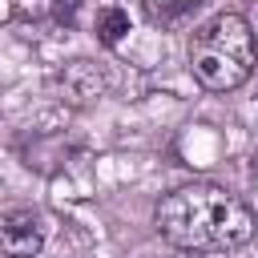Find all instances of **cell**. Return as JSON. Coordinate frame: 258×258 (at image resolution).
<instances>
[{"mask_svg": "<svg viewBox=\"0 0 258 258\" xmlns=\"http://www.w3.org/2000/svg\"><path fill=\"white\" fill-rule=\"evenodd\" d=\"M153 226L181 254H230L254 238L258 218L234 189L218 181H185L157 198Z\"/></svg>", "mask_w": 258, "mask_h": 258, "instance_id": "cell-1", "label": "cell"}, {"mask_svg": "<svg viewBox=\"0 0 258 258\" xmlns=\"http://www.w3.org/2000/svg\"><path fill=\"white\" fill-rule=\"evenodd\" d=\"M185 60L206 93H234L254 77L258 36L242 12H218L194 28L185 44Z\"/></svg>", "mask_w": 258, "mask_h": 258, "instance_id": "cell-2", "label": "cell"}, {"mask_svg": "<svg viewBox=\"0 0 258 258\" xmlns=\"http://www.w3.org/2000/svg\"><path fill=\"white\" fill-rule=\"evenodd\" d=\"M44 214L32 206H16L0 214V250L8 258H40L44 250Z\"/></svg>", "mask_w": 258, "mask_h": 258, "instance_id": "cell-3", "label": "cell"}, {"mask_svg": "<svg viewBox=\"0 0 258 258\" xmlns=\"http://www.w3.org/2000/svg\"><path fill=\"white\" fill-rule=\"evenodd\" d=\"M60 85H64L77 101H89V97H97V93L105 89V77H101L89 60H73V64L60 73Z\"/></svg>", "mask_w": 258, "mask_h": 258, "instance_id": "cell-4", "label": "cell"}, {"mask_svg": "<svg viewBox=\"0 0 258 258\" xmlns=\"http://www.w3.org/2000/svg\"><path fill=\"white\" fill-rule=\"evenodd\" d=\"M93 32H97V40H101L105 48H117V44L129 36V12H125L121 4H105V8L97 12Z\"/></svg>", "mask_w": 258, "mask_h": 258, "instance_id": "cell-5", "label": "cell"}, {"mask_svg": "<svg viewBox=\"0 0 258 258\" xmlns=\"http://www.w3.org/2000/svg\"><path fill=\"white\" fill-rule=\"evenodd\" d=\"M202 0H141V8H145V16L153 20V24H173V20H181L189 8H198Z\"/></svg>", "mask_w": 258, "mask_h": 258, "instance_id": "cell-6", "label": "cell"}, {"mask_svg": "<svg viewBox=\"0 0 258 258\" xmlns=\"http://www.w3.org/2000/svg\"><path fill=\"white\" fill-rule=\"evenodd\" d=\"M77 8H81V0H52V20L73 28L77 24Z\"/></svg>", "mask_w": 258, "mask_h": 258, "instance_id": "cell-7", "label": "cell"}]
</instances>
